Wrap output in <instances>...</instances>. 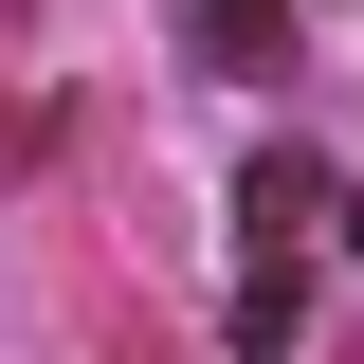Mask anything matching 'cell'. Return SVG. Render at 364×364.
<instances>
[{"mask_svg":"<svg viewBox=\"0 0 364 364\" xmlns=\"http://www.w3.org/2000/svg\"><path fill=\"white\" fill-rule=\"evenodd\" d=\"M346 237H364V200H346Z\"/></svg>","mask_w":364,"mask_h":364,"instance_id":"obj_2","label":"cell"},{"mask_svg":"<svg viewBox=\"0 0 364 364\" xmlns=\"http://www.w3.org/2000/svg\"><path fill=\"white\" fill-rule=\"evenodd\" d=\"M328 219V182H310V146H255V182H237V237H255V273H291V237Z\"/></svg>","mask_w":364,"mask_h":364,"instance_id":"obj_1","label":"cell"}]
</instances>
